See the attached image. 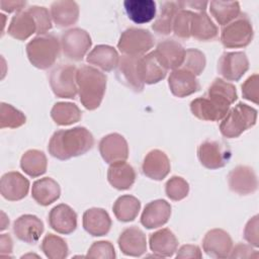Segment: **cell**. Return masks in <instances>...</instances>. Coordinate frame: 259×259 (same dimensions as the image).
Here are the masks:
<instances>
[{
	"instance_id": "2",
	"label": "cell",
	"mask_w": 259,
	"mask_h": 259,
	"mask_svg": "<svg viewBox=\"0 0 259 259\" xmlns=\"http://www.w3.org/2000/svg\"><path fill=\"white\" fill-rule=\"evenodd\" d=\"M94 145L92 134L84 126L57 131L51 138L48 150L59 160H68L87 153Z\"/></svg>"
},
{
	"instance_id": "42",
	"label": "cell",
	"mask_w": 259,
	"mask_h": 259,
	"mask_svg": "<svg viewBox=\"0 0 259 259\" xmlns=\"http://www.w3.org/2000/svg\"><path fill=\"white\" fill-rule=\"evenodd\" d=\"M205 57L204 54L196 49L185 50L184 61L182 68L192 73L194 76H198L202 73L205 67Z\"/></svg>"
},
{
	"instance_id": "19",
	"label": "cell",
	"mask_w": 259,
	"mask_h": 259,
	"mask_svg": "<svg viewBox=\"0 0 259 259\" xmlns=\"http://www.w3.org/2000/svg\"><path fill=\"white\" fill-rule=\"evenodd\" d=\"M37 32L38 24L30 7L16 13L12 17L8 27V33L19 40H24L31 34Z\"/></svg>"
},
{
	"instance_id": "12",
	"label": "cell",
	"mask_w": 259,
	"mask_h": 259,
	"mask_svg": "<svg viewBox=\"0 0 259 259\" xmlns=\"http://www.w3.org/2000/svg\"><path fill=\"white\" fill-rule=\"evenodd\" d=\"M139 59L140 57L123 55L119 58L115 71L118 81L135 92L143 91L145 85L139 75Z\"/></svg>"
},
{
	"instance_id": "30",
	"label": "cell",
	"mask_w": 259,
	"mask_h": 259,
	"mask_svg": "<svg viewBox=\"0 0 259 259\" xmlns=\"http://www.w3.org/2000/svg\"><path fill=\"white\" fill-rule=\"evenodd\" d=\"M51 16L58 27H68L78 20L79 7L74 1H56L51 5Z\"/></svg>"
},
{
	"instance_id": "50",
	"label": "cell",
	"mask_w": 259,
	"mask_h": 259,
	"mask_svg": "<svg viewBox=\"0 0 259 259\" xmlns=\"http://www.w3.org/2000/svg\"><path fill=\"white\" fill-rule=\"evenodd\" d=\"M26 5L25 1H0V6L3 11L6 12H14V11H22L23 7Z\"/></svg>"
},
{
	"instance_id": "47",
	"label": "cell",
	"mask_w": 259,
	"mask_h": 259,
	"mask_svg": "<svg viewBox=\"0 0 259 259\" xmlns=\"http://www.w3.org/2000/svg\"><path fill=\"white\" fill-rule=\"evenodd\" d=\"M259 217L254 215L246 225L244 230V238L254 247L259 246Z\"/></svg>"
},
{
	"instance_id": "24",
	"label": "cell",
	"mask_w": 259,
	"mask_h": 259,
	"mask_svg": "<svg viewBox=\"0 0 259 259\" xmlns=\"http://www.w3.org/2000/svg\"><path fill=\"white\" fill-rule=\"evenodd\" d=\"M142 170L151 179L163 180L170 172V161L163 151L155 149L146 155Z\"/></svg>"
},
{
	"instance_id": "51",
	"label": "cell",
	"mask_w": 259,
	"mask_h": 259,
	"mask_svg": "<svg viewBox=\"0 0 259 259\" xmlns=\"http://www.w3.org/2000/svg\"><path fill=\"white\" fill-rule=\"evenodd\" d=\"M12 252V240L8 234H2L0 237V255L3 257L5 254L9 256Z\"/></svg>"
},
{
	"instance_id": "33",
	"label": "cell",
	"mask_w": 259,
	"mask_h": 259,
	"mask_svg": "<svg viewBox=\"0 0 259 259\" xmlns=\"http://www.w3.org/2000/svg\"><path fill=\"white\" fill-rule=\"evenodd\" d=\"M218 28L205 11H195L192 16L190 35L198 40H209L217 36Z\"/></svg>"
},
{
	"instance_id": "31",
	"label": "cell",
	"mask_w": 259,
	"mask_h": 259,
	"mask_svg": "<svg viewBox=\"0 0 259 259\" xmlns=\"http://www.w3.org/2000/svg\"><path fill=\"white\" fill-rule=\"evenodd\" d=\"M60 185L53 178H40L32 184L31 196L40 205L46 206L53 203L60 197Z\"/></svg>"
},
{
	"instance_id": "9",
	"label": "cell",
	"mask_w": 259,
	"mask_h": 259,
	"mask_svg": "<svg viewBox=\"0 0 259 259\" xmlns=\"http://www.w3.org/2000/svg\"><path fill=\"white\" fill-rule=\"evenodd\" d=\"M197 157L202 166L212 170L226 166L231 160L232 152L224 142L206 140L199 145Z\"/></svg>"
},
{
	"instance_id": "8",
	"label": "cell",
	"mask_w": 259,
	"mask_h": 259,
	"mask_svg": "<svg viewBox=\"0 0 259 259\" xmlns=\"http://www.w3.org/2000/svg\"><path fill=\"white\" fill-rule=\"evenodd\" d=\"M77 68L70 64L57 66L50 74V85L56 96L60 98H75L78 92L76 83Z\"/></svg>"
},
{
	"instance_id": "15",
	"label": "cell",
	"mask_w": 259,
	"mask_h": 259,
	"mask_svg": "<svg viewBox=\"0 0 259 259\" xmlns=\"http://www.w3.org/2000/svg\"><path fill=\"white\" fill-rule=\"evenodd\" d=\"M229 187L232 191L247 195L256 191L258 182L255 172L248 166H237L228 175Z\"/></svg>"
},
{
	"instance_id": "39",
	"label": "cell",
	"mask_w": 259,
	"mask_h": 259,
	"mask_svg": "<svg viewBox=\"0 0 259 259\" xmlns=\"http://www.w3.org/2000/svg\"><path fill=\"white\" fill-rule=\"evenodd\" d=\"M179 4V10L177 11L174 21H173V27L172 30L174 34L180 38H189L190 35V26H191V20L194 10H191L188 8L184 1H178Z\"/></svg>"
},
{
	"instance_id": "48",
	"label": "cell",
	"mask_w": 259,
	"mask_h": 259,
	"mask_svg": "<svg viewBox=\"0 0 259 259\" xmlns=\"http://www.w3.org/2000/svg\"><path fill=\"white\" fill-rule=\"evenodd\" d=\"M229 257L231 258H258L259 254L257 251L253 250L251 246L245 244H238L231 251Z\"/></svg>"
},
{
	"instance_id": "40",
	"label": "cell",
	"mask_w": 259,
	"mask_h": 259,
	"mask_svg": "<svg viewBox=\"0 0 259 259\" xmlns=\"http://www.w3.org/2000/svg\"><path fill=\"white\" fill-rule=\"evenodd\" d=\"M41 250L50 259H63L68 256L69 249L66 242L59 236L48 234L41 242Z\"/></svg>"
},
{
	"instance_id": "26",
	"label": "cell",
	"mask_w": 259,
	"mask_h": 259,
	"mask_svg": "<svg viewBox=\"0 0 259 259\" xmlns=\"http://www.w3.org/2000/svg\"><path fill=\"white\" fill-rule=\"evenodd\" d=\"M158 58L167 69H178L182 66L185 56L184 48L174 39L161 41L155 50Z\"/></svg>"
},
{
	"instance_id": "23",
	"label": "cell",
	"mask_w": 259,
	"mask_h": 259,
	"mask_svg": "<svg viewBox=\"0 0 259 259\" xmlns=\"http://www.w3.org/2000/svg\"><path fill=\"white\" fill-rule=\"evenodd\" d=\"M118 247L124 255L141 256L147 251L146 236L138 227L126 228L118 238Z\"/></svg>"
},
{
	"instance_id": "10",
	"label": "cell",
	"mask_w": 259,
	"mask_h": 259,
	"mask_svg": "<svg viewBox=\"0 0 259 259\" xmlns=\"http://www.w3.org/2000/svg\"><path fill=\"white\" fill-rule=\"evenodd\" d=\"M92 44L89 33L81 28L65 31L61 37V47L66 57L74 61H81Z\"/></svg>"
},
{
	"instance_id": "43",
	"label": "cell",
	"mask_w": 259,
	"mask_h": 259,
	"mask_svg": "<svg viewBox=\"0 0 259 259\" xmlns=\"http://www.w3.org/2000/svg\"><path fill=\"white\" fill-rule=\"evenodd\" d=\"M165 191L167 196L175 201L181 200L184 197L187 196L189 191V185L186 180H184L182 177L179 176H173L171 177L166 185H165Z\"/></svg>"
},
{
	"instance_id": "27",
	"label": "cell",
	"mask_w": 259,
	"mask_h": 259,
	"mask_svg": "<svg viewBox=\"0 0 259 259\" xmlns=\"http://www.w3.org/2000/svg\"><path fill=\"white\" fill-rule=\"evenodd\" d=\"M149 244L156 257H170L177 250L178 240L172 231L162 229L151 234Z\"/></svg>"
},
{
	"instance_id": "6",
	"label": "cell",
	"mask_w": 259,
	"mask_h": 259,
	"mask_svg": "<svg viewBox=\"0 0 259 259\" xmlns=\"http://www.w3.org/2000/svg\"><path fill=\"white\" fill-rule=\"evenodd\" d=\"M253 33L249 17L245 13H240L222 29L221 40L226 48H244L251 42Z\"/></svg>"
},
{
	"instance_id": "41",
	"label": "cell",
	"mask_w": 259,
	"mask_h": 259,
	"mask_svg": "<svg viewBox=\"0 0 259 259\" xmlns=\"http://www.w3.org/2000/svg\"><path fill=\"white\" fill-rule=\"evenodd\" d=\"M25 115L12 105L2 102L0 106V127L16 128L25 123Z\"/></svg>"
},
{
	"instance_id": "49",
	"label": "cell",
	"mask_w": 259,
	"mask_h": 259,
	"mask_svg": "<svg viewBox=\"0 0 259 259\" xmlns=\"http://www.w3.org/2000/svg\"><path fill=\"white\" fill-rule=\"evenodd\" d=\"M176 258H179V259L201 258V252H200V249L198 246L184 245L178 250Z\"/></svg>"
},
{
	"instance_id": "4",
	"label": "cell",
	"mask_w": 259,
	"mask_h": 259,
	"mask_svg": "<svg viewBox=\"0 0 259 259\" xmlns=\"http://www.w3.org/2000/svg\"><path fill=\"white\" fill-rule=\"evenodd\" d=\"M61 45L53 34H42L34 37L26 45L29 62L36 68L45 70L54 65L60 54Z\"/></svg>"
},
{
	"instance_id": "17",
	"label": "cell",
	"mask_w": 259,
	"mask_h": 259,
	"mask_svg": "<svg viewBox=\"0 0 259 259\" xmlns=\"http://www.w3.org/2000/svg\"><path fill=\"white\" fill-rule=\"evenodd\" d=\"M29 189V181L19 172H8L1 177V195L11 201L24 198Z\"/></svg>"
},
{
	"instance_id": "32",
	"label": "cell",
	"mask_w": 259,
	"mask_h": 259,
	"mask_svg": "<svg viewBox=\"0 0 259 259\" xmlns=\"http://www.w3.org/2000/svg\"><path fill=\"white\" fill-rule=\"evenodd\" d=\"M86 60L89 64L108 72L116 68L119 57L114 48L107 45H99L88 54Z\"/></svg>"
},
{
	"instance_id": "45",
	"label": "cell",
	"mask_w": 259,
	"mask_h": 259,
	"mask_svg": "<svg viewBox=\"0 0 259 259\" xmlns=\"http://www.w3.org/2000/svg\"><path fill=\"white\" fill-rule=\"evenodd\" d=\"M243 97L254 103L259 102V75L250 76L242 85Z\"/></svg>"
},
{
	"instance_id": "29",
	"label": "cell",
	"mask_w": 259,
	"mask_h": 259,
	"mask_svg": "<svg viewBox=\"0 0 259 259\" xmlns=\"http://www.w3.org/2000/svg\"><path fill=\"white\" fill-rule=\"evenodd\" d=\"M107 179L111 186L118 190H125L132 187L136 179L134 168L125 161L110 164L107 171Z\"/></svg>"
},
{
	"instance_id": "37",
	"label": "cell",
	"mask_w": 259,
	"mask_h": 259,
	"mask_svg": "<svg viewBox=\"0 0 259 259\" xmlns=\"http://www.w3.org/2000/svg\"><path fill=\"white\" fill-rule=\"evenodd\" d=\"M140 208V200L132 195H122L118 197L112 206L116 219L124 223L134 221L137 218Z\"/></svg>"
},
{
	"instance_id": "11",
	"label": "cell",
	"mask_w": 259,
	"mask_h": 259,
	"mask_svg": "<svg viewBox=\"0 0 259 259\" xmlns=\"http://www.w3.org/2000/svg\"><path fill=\"white\" fill-rule=\"evenodd\" d=\"M249 69V61L243 52H226L218 63L221 76L229 81H238Z\"/></svg>"
},
{
	"instance_id": "20",
	"label": "cell",
	"mask_w": 259,
	"mask_h": 259,
	"mask_svg": "<svg viewBox=\"0 0 259 259\" xmlns=\"http://www.w3.org/2000/svg\"><path fill=\"white\" fill-rule=\"evenodd\" d=\"M168 84L172 94L179 98L188 96L200 88L196 76L183 68L172 71L168 79Z\"/></svg>"
},
{
	"instance_id": "36",
	"label": "cell",
	"mask_w": 259,
	"mask_h": 259,
	"mask_svg": "<svg viewBox=\"0 0 259 259\" xmlns=\"http://www.w3.org/2000/svg\"><path fill=\"white\" fill-rule=\"evenodd\" d=\"M209 10L211 15L221 25H227L241 13L240 5L237 1H210Z\"/></svg>"
},
{
	"instance_id": "34",
	"label": "cell",
	"mask_w": 259,
	"mask_h": 259,
	"mask_svg": "<svg viewBox=\"0 0 259 259\" xmlns=\"http://www.w3.org/2000/svg\"><path fill=\"white\" fill-rule=\"evenodd\" d=\"M47 157L44 152L38 150L26 151L20 160V167L30 177H38L47 171Z\"/></svg>"
},
{
	"instance_id": "38",
	"label": "cell",
	"mask_w": 259,
	"mask_h": 259,
	"mask_svg": "<svg viewBox=\"0 0 259 259\" xmlns=\"http://www.w3.org/2000/svg\"><path fill=\"white\" fill-rule=\"evenodd\" d=\"M81 111L79 107L71 102H58L52 110L51 116L59 125H70L80 120Z\"/></svg>"
},
{
	"instance_id": "22",
	"label": "cell",
	"mask_w": 259,
	"mask_h": 259,
	"mask_svg": "<svg viewBox=\"0 0 259 259\" xmlns=\"http://www.w3.org/2000/svg\"><path fill=\"white\" fill-rule=\"evenodd\" d=\"M13 232L20 241L34 244L44 232V224L36 215L23 214L14 222Z\"/></svg>"
},
{
	"instance_id": "1",
	"label": "cell",
	"mask_w": 259,
	"mask_h": 259,
	"mask_svg": "<svg viewBox=\"0 0 259 259\" xmlns=\"http://www.w3.org/2000/svg\"><path fill=\"white\" fill-rule=\"evenodd\" d=\"M238 98L236 87L217 78L208 87L204 96L193 99L190 110L194 116L207 121H219L225 117L230 105Z\"/></svg>"
},
{
	"instance_id": "18",
	"label": "cell",
	"mask_w": 259,
	"mask_h": 259,
	"mask_svg": "<svg viewBox=\"0 0 259 259\" xmlns=\"http://www.w3.org/2000/svg\"><path fill=\"white\" fill-rule=\"evenodd\" d=\"M49 224L57 233L69 235L77 228V214L72 207L61 203L51 209L49 213Z\"/></svg>"
},
{
	"instance_id": "44",
	"label": "cell",
	"mask_w": 259,
	"mask_h": 259,
	"mask_svg": "<svg viewBox=\"0 0 259 259\" xmlns=\"http://www.w3.org/2000/svg\"><path fill=\"white\" fill-rule=\"evenodd\" d=\"M88 258H107L112 259L115 257L114 247L108 241L94 242L88 250L86 255Z\"/></svg>"
},
{
	"instance_id": "7",
	"label": "cell",
	"mask_w": 259,
	"mask_h": 259,
	"mask_svg": "<svg viewBox=\"0 0 259 259\" xmlns=\"http://www.w3.org/2000/svg\"><path fill=\"white\" fill-rule=\"evenodd\" d=\"M154 42V36L149 30L131 27L121 33L117 48L126 56L142 57L153 48Z\"/></svg>"
},
{
	"instance_id": "5",
	"label": "cell",
	"mask_w": 259,
	"mask_h": 259,
	"mask_svg": "<svg viewBox=\"0 0 259 259\" xmlns=\"http://www.w3.org/2000/svg\"><path fill=\"white\" fill-rule=\"evenodd\" d=\"M257 120V110L245 103L239 102L229 109L220 124V131L226 138H238L245 131L254 126Z\"/></svg>"
},
{
	"instance_id": "16",
	"label": "cell",
	"mask_w": 259,
	"mask_h": 259,
	"mask_svg": "<svg viewBox=\"0 0 259 259\" xmlns=\"http://www.w3.org/2000/svg\"><path fill=\"white\" fill-rule=\"evenodd\" d=\"M138 68L140 78L144 84L158 83L166 77L168 71L155 51L140 57Z\"/></svg>"
},
{
	"instance_id": "13",
	"label": "cell",
	"mask_w": 259,
	"mask_h": 259,
	"mask_svg": "<svg viewBox=\"0 0 259 259\" xmlns=\"http://www.w3.org/2000/svg\"><path fill=\"white\" fill-rule=\"evenodd\" d=\"M99 152L108 164L125 161L128 157V146L125 139L119 134H109L99 143Z\"/></svg>"
},
{
	"instance_id": "25",
	"label": "cell",
	"mask_w": 259,
	"mask_h": 259,
	"mask_svg": "<svg viewBox=\"0 0 259 259\" xmlns=\"http://www.w3.org/2000/svg\"><path fill=\"white\" fill-rule=\"evenodd\" d=\"M111 227V220L103 208L92 207L83 214V228L87 233L95 237L106 235Z\"/></svg>"
},
{
	"instance_id": "35",
	"label": "cell",
	"mask_w": 259,
	"mask_h": 259,
	"mask_svg": "<svg viewBox=\"0 0 259 259\" xmlns=\"http://www.w3.org/2000/svg\"><path fill=\"white\" fill-rule=\"evenodd\" d=\"M179 10L178 1H167L161 3L160 12L154 21L152 28L159 34H169L172 31L173 21Z\"/></svg>"
},
{
	"instance_id": "46",
	"label": "cell",
	"mask_w": 259,
	"mask_h": 259,
	"mask_svg": "<svg viewBox=\"0 0 259 259\" xmlns=\"http://www.w3.org/2000/svg\"><path fill=\"white\" fill-rule=\"evenodd\" d=\"M37 24H38V35H42L46 34V32L48 30H50L52 28V19H51V15L49 10L46 7L42 6H30Z\"/></svg>"
},
{
	"instance_id": "3",
	"label": "cell",
	"mask_w": 259,
	"mask_h": 259,
	"mask_svg": "<svg viewBox=\"0 0 259 259\" xmlns=\"http://www.w3.org/2000/svg\"><path fill=\"white\" fill-rule=\"evenodd\" d=\"M76 83L80 101L86 109H96L104 96L106 76L94 67L83 65L77 69Z\"/></svg>"
},
{
	"instance_id": "28",
	"label": "cell",
	"mask_w": 259,
	"mask_h": 259,
	"mask_svg": "<svg viewBox=\"0 0 259 259\" xmlns=\"http://www.w3.org/2000/svg\"><path fill=\"white\" fill-rule=\"evenodd\" d=\"M123 6L128 18L138 24L150 22L156 16V3L153 0H125Z\"/></svg>"
},
{
	"instance_id": "21",
	"label": "cell",
	"mask_w": 259,
	"mask_h": 259,
	"mask_svg": "<svg viewBox=\"0 0 259 259\" xmlns=\"http://www.w3.org/2000/svg\"><path fill=\"white\" fill-rule=\"evenodd\" d=\"M171 215V205L164 199L149 202L141 215V224L147 229H156L165 225Z\"/></svg>"
},
{
	"instance_id": "14",
	"label": "cell",
	"mask_w": 259,
	"mask_h": 259,
	"mask_svg": "<svg viewBox=\"0 0 259 259\" xmlns=\"http://www.w3.org/2000/svg\"><path fill=\"white\" fill-rule=\"evenodd\" d=\"M233 247L230 235L221 229L208 231L202 241L203 251L212 258L229 257Z\"/></svg>"
}]
</instances>
